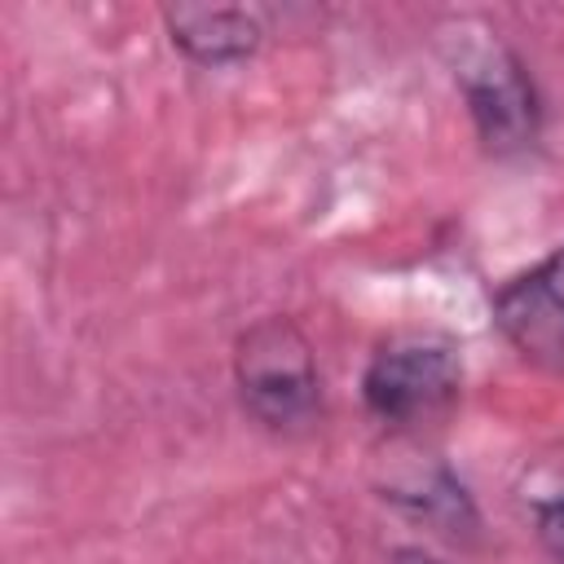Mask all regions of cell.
I'll use <instances>...</instances> for the list:
<instances>
[{
	"instance_id": "7a4b0ae2",
	"label": "cell",
	"mask_w": 564,
	"mask_h": 564,
	"mask_svg": "<svg viewBox=\"0 0 564 564\" xmlns=\"http://www.w3.org/2000/svg\"><path fill=\"white\" fill-rule=\"evenodd\" d=\"M234 383L242 410L273 432H300L322 414L317 357L291 317H260L238 335Z\"/></svg>"
},
{
	"instance_id": "8992f818",
	"label": "cell",
	"mask_w": 564,
	"mask_h": 564,
	"mask_svg": "<svg viewBox=\"0 0 564 564\" xmlns=\"http://www.w3.org/2000/svg\"><path fill=\"white\" fill-rule=\"evenodd\" d=\"M388 502H397L401 511H410L414 520L432 524L436 533H471L480 520H476V507L467 498V489L441 467V463H427V467H410L401 480H392L383 489Z\"/></svg>"
},
{
	"instance_id": "5b68a950",
	"label": "cell",
	"mask_w": 564,
	"mask_h": 564,
	"mask_svg": "<svg viewBox=\"0 0 564 564\" xmlns=\"http://www.w3.org/2000/svg\"><path fill=\"white\" fill-rule=\"evenodd\" d=\"M172 44L198 66H229L260 48V18L242 4H172L163 9Z\"/></svg>"
},
{
	"instance_id": "277c9868",
	"label": "cell",
	"mask_w": 564,
	"mask_h": 564,
	"mask_svg": "<svg viewBox=\"0 0 564 564\" xmlns=\"http://www.w3.org/2000/svg\"><path fill=\"white\" fill-rule=\"evenodd\" d=\"M498 330L542 366H564V242L494 295Z\"/></svg>"
},
{
	"instance_id": "3957f363",
	"label": "cell",
	"mask_w": 564,
	"mask_h": 564,
	"mask_svg": "<svg viewBox=\"0 0 564 564\" xmlns=\"http://www.w3.org/2000/svg\"><path fill=\"white\" fill-rule=\"evenodd\" d=\"M463 392V357L454 344L436 335H401L388 339L366 375H361V401L366 410L388 427H427L454 410Z\"/></svg>"
},
{
	"instance_id": "ba28073f",
	"label": "cell",
	"mask_w": 564,
	"mask_h": 564,
	"mask_svg": "<svg viewBox=\"0 0 564 564\" xmlns=\"http://www.w3.org/2000/svg\"><path fill=\"white\" fill-rule=\"evenodd\" d=\"M388 564H449V560H441V555H432V551H423V546H397V551L388 555Z\"/></svg>"
},
{
	"instance_id": "6da1fadb",
	"label": "cell",
	"mask_w": 564,
	"mask_h": 564,
	"mask_svg": "<svg viewBox=\"0 0 564 564\" xmlns=\"http://www.w3.org/2000/svg\"><path fill=\"white\" fill-rule=\"evenodd\" d=\"M445 62L454 70V84L463 88L467 115L476 123V137L489 154H520L538 141L542 128V101L533 88L529 66L520 53L485 22L458 18L441 31Z\"/></svg>"
},
{
	"instance_id": "52a82bcc",
	"label": "cell",
	"mask_w": 564,
	"mask_h": 564,
	"mask_svg": "<svg viewBox=\"0 0 564 564\" xmlns=\"http://www.w3.org/2000/svg\"><path fill=\"white\" fill-rule=\"evenodd\" d=\"M520 498L533 511L542 546L564 564V454L538 458L520 480Z\"/></svg>"
}]
</instances>
